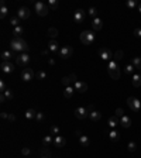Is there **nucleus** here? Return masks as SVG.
<instances>
[{
	"label": "nucleus",
	"instance_id": "c03bdc74",
	"mask_svg": "<svg viewBox=\"0 0 141 158\" xmlns=\"http://www.w3.org/2000/svg\"><path fill=\"white\" fill-rule=\"evenodd\" d=\"M135 6H137L135 0H128V1H127V7H128V9H134Z\"/></svg>",
	"mask_w": 141,
	"mask_h": 158
},
{
	"label": "nucleus",
	"instance_id": "f704fd0d",
	"mask_svg": "<svg viewBox=\"0 0 141 158\" xmlns=\"http://www.w3.org/2000/svg\"><path fill=\"white\" fill-rule=\"evenodd\" d=\"M10 24L13 26L14 28L19 27V26H20V19H19L17 16H16V17H11V19H10Z\"/></svg>",
	"mask_w": 141,
	"mask_h": 158
},
{
	"label": "nucleus",
	"instance_id": "58836bf2",
	"mask_svg": "<svg viewBox=\"0 0 141 158\" xmlns=\"http://www.w3.org/2000/svg\"><path fill=\"white\" fill-rule=\"evenodd\" d=\"M134 69H135V68H134L133 65H127L126 68H124V73H126V75H133Z\"/></svg>",
	"mask_w": 141,
	"mask_h": 158
},
{
	"label": "nucleus",
	"instance_id": "cd10ccee",
	"mask_svg": "<svg viewBox=\"0 0 141 158\" xmlns=\"http://www.w3.org/2000/svg\"><path fill=\"white\" fill-rule=\"evenodd\" d=\"M109 137H110V140H112V141H119V140H120V133H119V130H110V133H109Z\"/></svg>",
	"mask_w": 141,
	"mask_h": 158
},
{
	"label": "nucleus",
	"instance_id": "c756f323",
	"mask_svg": "<svg viewBox=\"0 0 141 158\" xmlns=\"http://www.w3.org/2000/svg\"><path fill=\"white\" fill-rule=\"evenodd\" d=\"M0 96H3V98H4V100H11V99L14 98L13 90H11V89H7L6 92H3V93L0 95Z\"/></svg>",
	"mask_w": 141,
	"mask_h": 158
},
{
	"label": "nucleus",
	"instance_id": "f3484780",
	"mask_svg": "<svg viewBox=\"0 0 141 158\" xmlns=\"http://www.w3.org/2000/svg\"><path fill=\"white\" fill-rule=\"evenodd\" d=\"M13 57H17V55L14 54V51H3V52H1V59H3V62H10V59Z\"/></svg>",
	"mask_w": 141,
	"mask_h": 158
},
{
	"label": "nucleus",
	"instance_id": "423d86ee",
	"mask_svg": "<svg viewBox=\"0 0 141 158\" xmlns=\"http://www.w3.org/2000/svg\"><path fill=\"white\" fill-rule=\"evenodd\" d=\"M127 105H128V107L131 109L133 112H140L141 110V102L138 100L137 98L130 96V98L127 99Z\"/></svg>",
	"mask_w": 141,
	"mask_h": 158
},
{
	"label": "nucleus",
	"instance_id": "de8ad7c7",
	"mask_svg": "<svg viewBox=\"0 0 141 158\" xmlns=\"http://www.w3.org/2000/svg\"><path fill=\"white\" fill-rule=\"evenodd\" d=\"M42 152V157L41 158H51V155H49V152L47 150H44V151H41Z\"/></svg>",
	"mask_w": 141,
	"mask_h": 158
},
{
	"label": "nucleus",
	"instance_id": "20e7f679",
	"mask_svg": "<svg viewBox=\"0 0 141 158\" xmlns=\"http://www.w3.org/2000/svg\"><path fill=\"white\" fill-rule=\"evenodd\" d=\"M34 10H35V13L40 16V17H45V16L48 14L49 7H48V4H47V3L37 1V3L34 4Z\"/></svg>",
	"mask_w": 141,
	"mask_h": 158
},
{
	"label": "nucleus",
	"instance_id": "6e6d98bb",
	"mask_svg": "<svg viewBox=\"0 0 141 158\" xmlns=\"http://www.w3.org/2000/svg\"><path fill=\"white\" fill-rule=\"evenodd\" d=\"M138 11H140V13H141V4H140V6H138Z\"/></svg>",
	"mask_w": 141,
	"mask_h": 158
},
{
	"label": "nucleus",
	"instance_id": "39448f33",
	"mask_svg": "<svg viewBox=\"0 0 141 158\" xmlns=\"http://www.w3.org/2000/svg\"><path fill=\"white\" fill-rule=\"evenodd\" d=\"M30 61H31V57L28 55L27 52H24V54H17V57H16V64L20 65V66H24V68H28Z\"/></svg>",
	"mask_w": 141,
	"mask_h": 158
},
{
	"label": "nucleus",
	"instance_id": "3c124183",
	"mask_svg": "<svg viewBox=\"0 0 141 158\" xmlns=\"http://www.w3.org/2000/svg\"><path fill=\"white\" fill-rule=\"evenodd\" d=\"M10 122H16V116H13V115H9V117H7Z\"/></svg>",
	"mask_w": 141,
	"mask_h": 158
},
{
	"label": "nucleus",
	"instance_id": "1a4fd4ad",
	"mask_svg": "<svg viewBox=\"0 0 141 158\" xmlns=\"http://www.w3.org/2000/svg\"><path fill=\"white\" fill-rule=\"evenodd\" d=\"M76 73H70L69 76H63L62 80H61V83H62L65 88L68 86H73V83L76 82Z\"/></svg>",
	"mask_w": 141,
	"mask_h": 158
},
{
	"label": "nucleus",
	"instance_id": "aec40b11",
	"mask_svg": "<svg viewBox=\"0 0 141 158\" xmlns=\"http://www.w3.org/2000/svg\"><path fill=\"white\" fill-rule=\"evenodd\" d=\"M7 13H9V9H7V6H6V1L1 0V1H0V17H1V19H6Z\"/></svg>",
	"mask_w": 141,
	"mask_h": 158
},
{
	"label": "nucleus",
	"instance_id": "ddd939ff",
	"mask_svg": "<svg viewBox=\"0 0 141 158\" xmlns=\"http://www.w3.org/2000/svg\"><path fill=\"white\" fill-rule=\"evenodd\" d=\"M73 89L79 92V93H85L86 90H88V83L83 82V80H76L75 83H73Z\"/></svg>",
	"mask_w": 141,
	"mask_h": 158
},
{
	"label": "nucleus",
	"instance_id": "f8f14e48",
	"mask_svg": "<svg viewBox=\"0 0 141 158\" xmlns=\"http://www.w3.org/2000/svg\"><path fill=\"white\" fill-rule=\"evenodd\" d=\"M85 19H86V11L82 10V9H78L76 11H75V14H73V20H75L78 24H80V23L85 21Z\"/></svg>",
	"mask_w": 141,
	"mask_h": 158
},
{
	"label": "nucleus",
	"instance_id": "603ef678",
	"mask_svg": "<svg viewBox=\"0 0 141 158\" xmlns=\"http://www.w3.org/2000/svg\"><path fill=\"white\" fill-rule=\"evenodd\" d=\"M93 110H95V106H93V105L88 106V112H89V113H90V112H93Z\"/></svg>",
	"mask_w": 141,
	"mask_h": 158
},
{
	"label": "nucleus",
	"instance_id": "ea45409f",
	"mask_svg": "<svg viewBox=\"0 0 141 158\" xmlns=\"http://www.w3.org/2000/svg\"><path fill=\"white\" fill-rule=\"evenodd\" d=\"M35 76H37V79H40V80H44V79L47 78V72H45V71H40L37 75H35Z\"/></svg>",
	"mask_w": 141,
	"mask_h": 158
},
{
	"label": "nucleus",
	"instance_id": "2eb2a0df",
	"mask_svg": "<svg viewBox=\"0 0 141 158\" xmlns=\"http://www.w3.org/2000/svg\"><path fill=\"white\" fill-rule=\"evenodd\" d=\"M0 69H1V72L3 73H13L14 72V65L11 64V62H1V65H0Z\"/></svg>",
	"mask_w": 141,
	"mask_h": 158
},
{
	"label": "nucleus",
	"instance_id": "4c0bfd02",
	"mask_svg": "<svg viewBox=\"0 0 141 158\" xmlns=\"http://www.w3.org/2000/svg\"><path fill=\"white\" fill-rule=\"evenodd\" d=\"M23 27L21 26H19V27H16V28L13 30V34H14V37H21V34H23Z\"/></svg>",
	"mask_w": 141,
	"mask_h": 158
},
{
	"label": "nucleus",
	"instance_id": "8fccbe9b",
	"mask_svg": "<svg viewBox=\"0 0 141 158\" xmlns=\"http://www.w3.org/2000/svg\"><path fill=\"white\" fill-rule=\"evenodd\" d=\"M41 54L44 55V57H48V55H49V50H48V48H45V50L41 51Z\"/></svg>",
	"mask_w": 141,
	"mask_h": 158
},
{
	"label": "nucleus",
	"instance_id": "473e14b6",
	"mask_svg": "<svg viewBox=\"0 0 141 158\" xmlns=\"http://www.w3.org/2000/svg\"><path fill=\"white\" fill-rule=\"evenodd\" d=\"M48 36L51 37V40H55V37L58 36V28L49 27V28H48Z\"/></svg>",
	"mask_w": 141,
	"mask_h": 158
},
{
	"label": "nucleus",
	"instance_id": "4be33fe9",
	"mask_svg": "<svg viewBox=\"0 0 141 158\" xmlns=\"http://www.w3.org/2000/svg\"><path fill=\"white\" fill-rule=\"evenodd\" d=\"M92 27H93L95 31H99V30H102V27H103V21H102L99 17H96V19H93V21H92Z\"/></svg>",
	"mask_w": 141,
	"mask_h": 158
},
{
	"label": "nucleus",
	"instance_id": "bb28decb",
	"mask_svg": "<svg viewBox=\"0 0 141 158\" xmlns=\"http://www.w3.org/2000/svg\"><path fill=\"white\" fill-rule=\"evenodd\" d=\"M131 82H133V86L140 88L141 86V75H140V73H135V75H133Z\"/></svg>",
	"mask_w": 141,
	"mask_h": 158
},
{
	"label": "nucleus",
	"instance_id": "f03ea898",
	"mask_svg": "<svg viewBox=\"0 0 141 158\" xmlns=\"http://www.w3.org/2000/svg\"><path fill=\"white\" fill-rule=\"evenodd\" d=\"M107 72H109V75L112 76V79L114 80H117L120 78V69H119V65L117 62L112 59V61H109V66H107Z\"/></svg>",
	"mask_w": 141,
	"mask_h": 158
},
{
	"label": "nucleus",
	"instance_id": "e433bc0d",
	"mask_svg": "<svg viewBox=\"0 0 141 158\" xmlns=\"http://www.w3.org/2000/svg\"><path fill=\"white\" fill-rule=\"evenodd\" d=\"M98 9L96 7H90L89 9V10H88V14L90 16V17H93V19H96V17H98Z\"/></svg>",
	"mask_w": 141,
	"mask_h": 158
},
{
	"label": "nucleus",
	"instance_id": "7c9ffc66",
	"mask_svg": "<svg viewBox=\"0 0 141 158\" xmlns=\"http://www.w3.org/2000/svg\"><path fill=\"white\" fill-rule=\"evenodd\" d=\"M59 133H61V129H59V127H58V126H55V124H54V126H51V129H49V134H51V136H59Z\"/></svg>",
	"mask_w": 141,
	"mask_h": 158
},
{
	"label": "nucleus",
	"instance_id": "dca6fc26",
	"mask_svg": "<svg viewBox=\"0 0 141 158\" xmlns=\"http://www.w3.org/2000/svg\"><path fill=\"white\" fill-rule=\"evenodd\" d=\"M47 48H48L49 52H52V54H56V52L59 54V50H61V48H59V45H58V43H56L55 40H51V41L48 43V47H47Z\"/></svg>",
	"mask_w": 141,
	"mask_h": 158
},
{
	"label": "nucleus",
	"instance_id": "6e6552de",
	"mask_svg": "<svg viewBox=\"0 0 141 158\" xmlns=\"http://www.w3.org/2000/svg\"><path fill=\"white\" fill-rule=\"evenodd\" d=\"M35 76L34 71L31 69V68H24L23 72H21V79L24 80V82H30V80H33Z\"/></svg>",
	"mask_w": 141,
	"mask_h": 158
},
{
	"label": "nucleus",
	"instance_id": "864d4df0",
	"mask_svg": "<svg viewBox=\"0 0 141 158\" xmlns=\"http://www.w3.org/2000/svg\"><path fill=\"white\" fill-rule=\"evenodd\" d=\"M0 116H1V119H7V117H9V115H7L6 112H1V115Z\"/></svg>",
	"mask_w": 141,
	"mask_h": 158
},
{
	"label": "nucleus",
	"instance_id": "2f4dec72",
	"mask_svg": "<svg viewBox=\"0 0 141 158\" xmlns=\"http://www.w3.org/2000/svg\"><path fill=\"white\" fill-rule=\"evenodd\" d=\"M133 66L135 68V69L141 71V57H135V58H133Z\"/></svg>",
	"mask_w": 141,
	"mask_h": 158
},
{
	"label": "nucleus",
	"instance_id": "412c9836",
	"mask_svg": "<svg viewBox=\"0 0 141 158\" xmlns=\"http://www.w3.org/2000/svg\"><path fill=\"white\" fill-rule=\"evenodd\" d=\"M109 126H110V129H116L117 126H120V119L116 115L112 116V117L109 119Z\"/></svg>",
	"mask_w": 141,
	"mask_h": 158
},
{
	"label": "nucleus",
	"instance_id": "49530a36",
	"mask_svg": "<svg viewBox=\"0 0 141 158\" xmlns=\"http://www.w3.org/2000/svg\"><path fill=\"white\" fill-rule=\"evenodd\" d=\"M30 152H31V151H30V148H27V147H24V148L21 150V154H23V155H30Z\"/></svg>",
	"mask_w": 141,
	"mask_h": 158
},
{
	"label": "nucleus",
	"instance_id": "72a5a7b5",
	"mask_svg": "<svg viewBox=\"0 0 141 158\" xmlns=\"http://www.w3.org/2000/svg\"><path fill=\"white\" fill-rule=\"evenodd\" d=\"M48 7L52 9V10H56L58 9V6H59V3H58V0H48Z\"/></svg>",
	"mask_w": 141,
	"mask_h": 158
},
{
	"label": "nucleus",
	"instance_id": "b1692460",
	"mask_svg": "<svg viewBox=\"0 0 141 158\" xmlns=\"http://www.w3.org/2000/svg\"><path fill=\"white\" fill-rule=\"evenodd\" d=\"M89 119H90L92 122H99L102 119V115H100V112H98V110H93V112L89 113Z\"/></svg>",
	"mask_w": 141,
	"mask_h": 158
},
{
	"label": "nucleus",
	"instance_id": "37998d69",
	"mask_svg": "<svg viewBox=\"0 0 141 158\" xmlns=\"http://www.w3.org/2000/svg\"><path fill=\"white\" fill-rule=\"evenodd\" d=\"M116 116H117V117H123V116H124V110H123V109L121 107H117L116 109Z\"/></svg>",
	"mask_w": 141,
	"mask_h": 158
},
{
	"label": "nucleus",
	"instance_id": "0eeeda50",
	"mask_svg": "<svg viewBox=\"0 0 141 158\" xmlns=\"http://www.w3.org/2000/svg\"><path fill=\"white\" fill-rule=\"evenodd\" d=\"M73 55V48L69 47V45H63L62 48L59 50V57L62 58V59H68Z\"/></svg>",
	"mask_w": 141,
	"mask_h": 158
},
{
	"label": "nucleus",
	"instance_id": "4468645a",
	"mask_svg": "<svg viewBox=\"0 0 141 158\" xmlns=\"http://www.w3.org/2000/svg\"><path fill=\"white\" fill-rule=\"evenodd\" d=\"M30 14H31V11H30L28 7H20L19 11H17V17L20 20H28L30 19Z\"/></svg>",
	"mask_w": 141,
	"mask_h": 158
},
{
	"label": "nucleus",
	"instance_id": "393cba45",
	"mask_svg": "<svg viewBox=\"0 0 141 158\" xmlns=\"http://www.w3.org/2000/svg\"><path fill=\"white\" fill-rule=\"evenodd\" d=\"M52 144H54V138H52L51 134L44 136V138H42V145H44V147H49V145H52Z\"/></svg>",
	"mask_w": 141,
	"mask_h": 158
},
{
	"label": "nucleus",
	"instance_id": "9b49d317",
	"mask_svg": "<svg viewBox=\"0 0 141 158\" xmlns=\"http://www.w3.org/2000/svg\"><path fill=\"white\" fill-rule=\"evenodd\" d=\"M99 57L102 58L103 61H112V58L114 55L112 54V51L109 50V48H100L99 50Z\"/></svg>",
	"mask_w": 141,
	"mask_h": 158
},
{
	"label": "nucleus",
	"instance_id": "c85d7f7f",
	"mask_svg": "<svg viewBox=\"0 0 141 158\" xmlns=\"http://www.w3.org/2000/svg\"><path fill=\"white\" fill-rule=\"evenodd\" d=\"M79 144H80L82 147H88V145L90 144L89 137H88V136H80V137H79Z\"/></svg>",
	"mask_w": 141,
	"mask_h": 158
},
{
	"label": "nucleus",
	"instance_id": "9d476101",
	"mask_svg": "<svg viewBox=\"0 0 141 158\" xmlns=\"http://www.w3.org/2000/svg\"><path fill=\"white\" fill-rule=\"evenodd\" d=\"M75 116H76V119H79V120H83V119H86V117H89L88 107H83V106L76 107L75 109Z\"/></svg>",
	"mask_w": 141,
	"mask_h": 158
},
{
	"label": "nucleus",
	"instance_id": "5fc2aeb1",
	"mask_svg": "<svg viewBox=\"0 0 141 158\" xmlns=\"http://www.w3.org/2000/svg\"><path fill=\"white\" fill-rule=\"evenodd\" d=\"M49 65H55V61H54V59H52V58H51V59H49Z\"/></svg>",
	"mask_w": 141,
	"mask_h": 158
},
{
	"label": "nucleus",
	"instance_id": "7ed1b4c3",
	"mask_svg": "<svg viewBox=\"0 0 141 158\" xmlns=\"http://www.w3.org/2000/svg\"><path fill=\"white\" fill-rule=\"evenodd\" d=\"M80 43L83 45H90L95 43V33L89 31V30H85L80 33Z\"/></svg>",
	"mask_w": 141,
	"mask_h": 158
},
{
	"label": "nucleus",
	"instance_id": "a878e982",
	"mask_svg": "<svg viewBox=\"0 0 141 158\" xmlns=\"http://www.w3.org/2000/svg\"><path fill=\"white\" fill-rule=\"evenodd\" d=\"M24 116H26L27 120H33V119H35V116H37V112H35L34 109H27Z\"/></svg>",
	"mask_w": 141,
	"mask_h": 158
},
{
	"label": "nucleus",
	"instance_id": "f257e3e1",
	"mask_svg": "<svg viewBox=\"0 0 141 158\" xmlns=\"http://www.w3.org/2000/svg\"><path fill=\"white\" fill-rule=\"evenodd\" d=\"M10 48H11V51L19 52V54H24V52H27L30 50L28 44L21 37H14L13 40L10 41Z\"/></svg>",
	"mask_w": 141,
	"mask_h": 158
},
{
	"label": "nucleus",
	"instance_id": "09e8293b",
	"mask_svg": "<svg viewBox=\"0 0 141 158\" xmlns=\"http://www.w3.org/2000/svg\"><path fill=\"white\" fill-rule=\"evenodd\" d=\"M135 37H141V28H135L134 30V33H133Z\"/></svg>",
	"mask_w": 141,
	"mask_h": 158
},
{
	"label": "nucleus",
	"instance_id": "a211bd4d",
	"mask_svg": "<svg viewBox=\"0 0 141 158\" xmlns=\"http://www.w3.org/2000/svg\"><path fill=\"white\" fill-rule=\"evenodd\" d=\"M65 144H66V140H65V137L56 136L55 138H54V145H55L56 148H62Z\"/></svg>",
	"mask_w": 141,
	"mask_h": 158
},
{
	"label": "nucleus",
	"instance_id": "a19ab883",
	"mask_svg": "<svg viewBox=\"0 0 141 158\" xmlns=\"http://www.w3.org/2000/svg\"><path fill=\"white\" fill-rule=\"evenodd\" d=\"M44 119H45V116H44V113H42V112H37V116H35V120H37L38 123H41L42 120H44Z\"/></svg>",
	"mask_w": 141,
	"mask_h": 158
},
{
	"label": "nucleus",
	"instance_id": "5701e85b",
	"mask_svg": "<svg viewBox=\"0 0 141 158\" xmlns=\"http://www.w3.org/2000/svg\"><path fill=\"white\" fill-rule=\"evenodd\" d=\"M73 93H75V89H73V86L65 88V90H63V96H65L66 99H72V98H73Z\"/></svg>",
	"mask_w": 141,
	"mask_h": 158
},
{
	"label": "nucleus",
	"instance_id": "c9c22d12",
	"mask_svg": "<svg viewBox=\"0 0 141 158\" xmlns=\"http://www.w3.org/2000/svg\"><path fill=\"white\" fill-rule=\"evenodd\" d=\"M123 55H124V54H123V51H116V52H114V61H116V62H120V61H121V59H123Z\"/></svg>",
	"mask_w": 141,
	"mask_h": 158
},
{
	"label": "nucleus",
	"instance_id": "6ab92c4d",
	"mask_svg": "<svg viewBox=\"0 0 141 158\" xmlns=\"http://www.w3.org/2000/svg\"><path fill=\"white\" fill-rule=\"evenodd\" d=\"M120 126L124 127V129H128V127L131 126V119L126 115L123 116V117H120Z\"/></svg>",
	"mask_w": 141,
	"mask_h": 158
},
{
	"label": "nucleus",
	"instance_id": "79ce46f5",
	"mask_svg": "<svg viewBox=\"0 0 141 158\" xmlns=\"http://www.w3.org/2000/svg\"><path fill=\"white\" fill-rule=\"evenodd\" d=\"M7 89H9V88L6 86V82H4V80H0V92L3 93V92H6Z\"/></svg>",
	"mask_w": 141,
	"mask_h": 158
},
{
	"label": "nucleus",
	"instance_id": "a18cd8bd",
	"mask_svg": "<svg viewBox=\"0 0 141 158\" xmlns=\"http://www.w3.org/2000/svg\"><path fill=\"white\" fill-rule=\"evenodd\" d=\"M127 148H128V151H130V152H133V151L135 150V143H134V141H130V143H128V145H127Z\"/></svg>",
	"mask_w": 141,
	"mask_h": 158
}]
</instances>
